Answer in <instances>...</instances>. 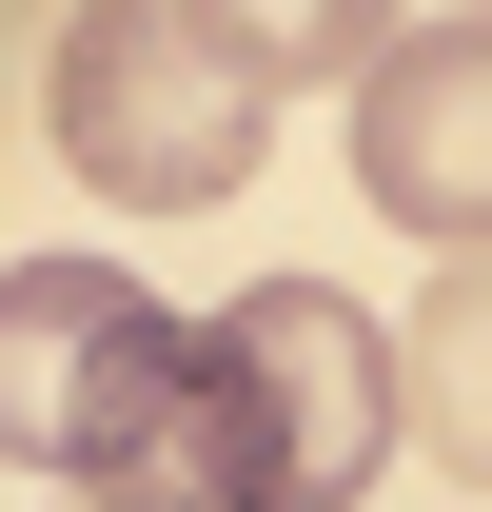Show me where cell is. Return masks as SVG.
I'll list each match as a JSON object with an SVG mask.
<instances>
[{"label":"cell","instance_id":"obj_1","mask_svg":"<svg viewBox=\"0 0 492 512\" xmlns=\"http://www.w3.org/2000/svg\"><path fill=\"white\" fill-rule=\"evenodd\" d=\"M394 473V335L335 276H256L178 316V394L99 512H355Z\"/></svg>","mask_w":492,"mask_h":512},{"label":"cell","instance_id":"obj_2","mask_svg":"<svg viewBox=\"0 0 492 512\" xmlns=\"http://www.w3.org/2000/svg\"><path fill=\"white\" fill-rule=\"evenodd\" d=\"M276 79H296V40L237 20V0H99V20H60L40 138L119 217H217L256 178V138H276Z\"/></svg>","mask_w":492,"mask_h":512},{"label":"cell","instance_id":"obj_3","mask_svg":"<svg viewBox=\"0 0 492 512\" xmlns=\"http://www.w3.org/2000/svg\"><path fill=\"white\" fill-rule=\"evenodd\" d=\"M158 394H178V316L119 256H0V453L20 473L119 493L138 434H158Z\"/></svg>","mask_w":492,"mask_h":512},{"label":"cell","instance_id":"obj_4","mask_svg":"<svg viewBox=\"0 0 492 512\" xmlns=\"http://www.w3.org/2000/svg\"><path fill=\"white\" fill-rule=\"evenodd\" d=\"M355 197L433 256H492V20H414L355 60Z\"/></svg>","mask_w":492,"mask_h":512},{"label":"cell","instance_id":"obj_5","mask_svg":"<svg viewBox=\"0 0 492 512\" xmlns=\"http://www.w3.org/2000/svg\"><path fill=\"white\" fill-rule=\"evenodd\" d=\"M394 434H433L453 473H492V256H453L394 335Z\"/></svg>","mask_w":492,"mask_h":512}]
</instances>
